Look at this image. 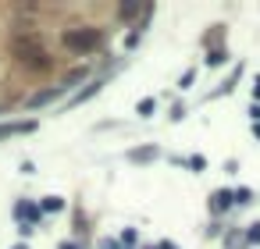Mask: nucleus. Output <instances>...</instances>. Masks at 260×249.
Listing matches in <instances>:
<instances>
[{"label": "nucleus", "instance_id": "obj_1", "mask_svg": "<svg viewBox=\"0 0 260 249\" xmlns=\"http://www.w3.org/2000/svg\"><path fill=\"white\" fill-rule=\"evenodd\" d=\"M64 47L68 50H96L100 47V32L96 29H89V32H64Z\"/></svg>", "mask_w": 260, "mask_h": 249}, {"label": "nucleus", "instance_id": "obj_2", "mask_svg": "<svg viewBox=\"0 0 260 249\" xmlns=\"http://www.w3.org/2000/svg\"><path fill=\"white\" fill-rule=\"evenodd\" d=\"M235 203V192H228V189H217L214 196H210V210L217 214V210H228V206Z\"/></svg>", "mask_w": 260, "mask_h": 249}, {"label": "nucleus", "instance_id": "obj_3", "mask_svg": "<svg viewBox=\"0 0 260 249\" xmlns=\"http://www.w3.org/2000/svg\"><path fill=\"white\" fill-rule=\"evenodd\" d=\"M43 210H54V214H57V210H64V199H61V196H50V199H43Z\"/></svg>", "mask_w": 260, "mask_h": 249}, {"label": "nucleus", "instance_id": "obj_4", "mask_svg": "<svg viewBox=\"0 0 260 249\" xmlns=\"http://www.w3.org/2000/svg\"><path fill=\"white\" fill-rule=\"evenodd\" d=\"M154 107H157L154 100H143V103L136 107V114H139V117H150V114H154Z\"/></svg>", "mask_w": 260, "mask_h": 249}, {"label": "nucleus", "instance_id": "obj_5", "mask_svg": "<svg viewBox=\"0 0 260 249\" xmlns=\"http://www.w3.org/2000/svg\"><path fill=\"white\" fill-rule=\"evenodd\" d=\"M235 203H242V206L253 203V192H249V189H235Z\"/></svg>", "mask_w": 260, "mask_h": 249}, {"label": "nucleus", "instance_id": "obj_6", "mask_svg": "<svg viewBox=\"0 0 260 249\" xmlns=\"http://www.w3.org/2000/svg\"><path fill=\"white\" fill-rule=\"evenodd\" d=\"M189 168H193V171H203L207 160H203V157H189Z\"/></svg>", "mask_w": 260, "mask_h": 249}, {"label": "nucleus", "instance_id": "obj_7", "mask_svg": "<svg viewBox=\"0 0 260 249\" xmlns=\"http://www.w3.org/2000/svg\"><path fill=\"white\" fill-rule=\"evenodd\" d=\"M154 150H132V160H150Z\"/></svg>", "mask_w": 260, "mask_h": 249}, {"label": "nucleus", "instance_id": "obj_8", "mask_svg": "<svg viewBox=\"0 0 260 249\" xmlns=\"http://www.w3.org/2000/svg\"><path fill=\"white\" fill-rule=\"evenodd\" d=\"M246 238H249V242H260V224H253V228L246 231Z\"/></svg>", "mask_w": 260, "mask_h": 249}, {"label": "nucleus", "instance_id": "obj_9", "mask_svg": "<svg viewBox=\"0 0 260 249\" xmlns=\"http://www.w3.org/2000/svg\"><path fill=\"white\" fill-rule=\"evenodd\" d=\"M207 61H210V64H221V61H228V54H221V50H217V54H210Z\"/></svg>", "mask_w": 260, "mask_h": 249}, {"label": "nucleus", "instance_id": "obj_10", "mask_svg": "<svg viewBox=\"0 0 260 249\" xmlns=\"http://www.w3.org/2000/svg\"><path fill=\"white\" fill-rule=\"evenodd\" d=\"M100 249H118V242H114V238H103V242H100Z\"/></svg>", "mask_w": 260, "mask_h": 249}, {"label": "nucleus", "instance_id": "obj_11", "mask_svg": "<svg viewBox=\"0 0 260 249\" xmlns=\"http://www.w3.org/2000/svg\"><path fill=\"white\" fill-rule=\"evenodd\" d=\"M249 114H253L256 121H260V103H253V107H249Z\"/></svg>", "mask_w": 260, "mask_h": 249}, {"label": "nucleus", "instance_id": "obj_12", "mask_svg": "<svg viewBox=\"0 0 260 249\" xmlns=\"http://www.w3.org/2000/svg\"><path fill=\"white\" fill-rule=\"evenodd\" d=\"M61 249H79V245L75 242H61Z\"/></svg>", "mask_w": 260, "mask_h": 249}, {"label": "nucleus", "instance_id": "obj_13", "mask_svg": "<svg viewBox=\"0 0 260 249\" xmlns=\"http://www.w3.org/2000/svg\"><path fill=\"white\" fill-rule=\"evenodd\" d=\"M161 249H178V245H175V242H164V245H161Z\"/></svg>", "mask_w": 260, "mask_h": 249}, {"label": "nucleus", "instance_id": "obj_14", "mask_svg": "<svg viewBox=\"0 0 260 249\" xmlns=\"http://www.w3.org/2000/svg\"><path fill=\"white\" fill-rule=\"evenodd\" d=\"M15 249H29V245H15Z\"/></svg>", "mask_w": 260, "mask_h": 249}, {"label": "nucleus", "instance_id": "obj_15", "mask_svg": "<svg viewBox=\"0 0 260 249\" xmlns=\"http://www.w3.org/2000/svg\"><path fill=\"white\" fill-rule=\"evenodd\" d=\"M256 82H260V75H256Z\"/></svg>", "mask_w": 260, "mask_h": 249}]
</instances>
